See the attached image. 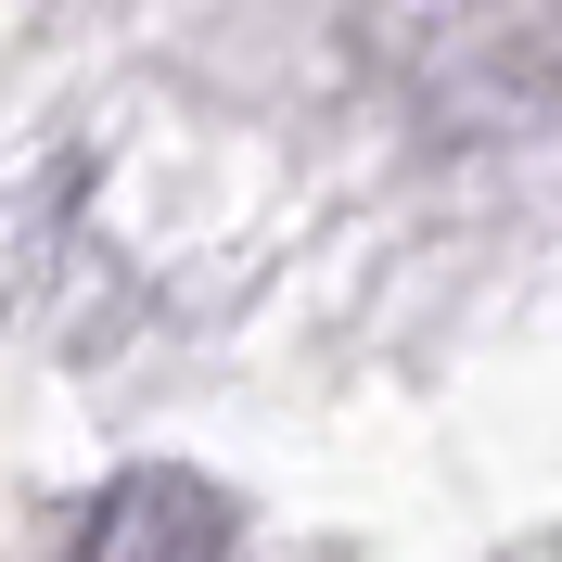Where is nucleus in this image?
<instances>
[{
    "instance_id": "f257e3e1",
    "label": "nucleus",
    "mask_w": 562,
    "mask_h": 562,
    "mask_svg": "<svg viewBox=\"0 0 562 562\" xmlns=\"http://www.w3.org/2000/svg\"><path fill=\"white\" fill-rule=\"evenodd\" d=\"M77 562H231V498L192 473H115L77 525Z\"/></svg>"
}]
</instances>
